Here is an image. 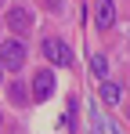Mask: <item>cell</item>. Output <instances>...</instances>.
Wrapping results in <instances>:
<instances>
[{"label":"cell","instance_id":"cell-4","mask_svg":"<svg viewBox=\"0 0 130 134\" xmlns=\"http://www.w3.org/2000/svg\"><path fill=\"white\" fill-rule=\"evenodd\" d=\"M112 22H116V4L112 0H98L94 4V25L98 29H112Z\"/></svg>","mask_w":130,"mask_h":134},{"label":"cell","instance_id":"cell-9","mask_svg":"<svg viewBox=\"0 0 130 134\" xmlns=\"http://www.w3.org/2000/svg\"><path fill=\"white\" fill-rule=\"evenodd\" d=\"M11 102H25V91H22V83H11Z\"/></svg>","mask_w":130,"mask_h":134},{"label":"cell","instance_id":"cell-5","mask_svg":"<svg viewBox=\"0 0 130 134\" xmlns=\"http://www.w3.org/2000/svg\"><path fill=\"white\" fill-rule=\"evenodd\" d=\"M101 98H105L108 105H116V102L123 98V91H119V83H112V80H101Z\"/></svg>","mask_w":130,"mask_h":134},{"label":"cell","instance_id":"cell-6","mask_svg":"<svg viewBox=\"0 0 130 134\" xmlns=\"http://www.w3.org/2000/svg\"><path fill=\"white\" fill-rule=\"evenodd\" d=\"M90 72H94V76H105V72H108L105 54H94V58H90Z\"/></svg>","mask_w":130,"mask_h":134},{"label":"cell","instance_id":"cell-1","mask_svg":"<svg viewBox=\"0 0 130 134\" xmlns=\"http://www.w3.org/2000/svg\"><path fill=\"white\" fill-rule=\"evenodd\" d=\"M0 65L11 69V72L22 69L25 65V44H22V40H4V44H0Z\"/></svg>","mask_w":130,"mask_h":134},{"label":"cell","instance_id":"cell-12","mask_svg":"<svg viewBox=\"0 0 130 134\" xmlns=\"http://www.w3.org/2000/svg\"><path fill=\"white\" fill-rule=\"evenodd\" d=\"M0 123H4V116H0Z\"/></svg>","mask_w":130,"mask_h":134},{"label":"cell","instance_id":"cell-2","mask_svg":"<svg viewBox=\"0 0 130 134\" xmlns=\"http://www.w3.org/2000/svg\"><path fill=\"white\" fill-rule=\"evenodd\" d=\"M51 94H54V72H51V69H40V72L33 76V98H36V102H47Z\"/></svg>","mask_w":130,"mask_h":134},{"label":"cell","instance_id":"cell-10","mask_svg":"<svg viewBox=\"0 0 130 134\" xmlns=\"http://www.w3.org/2000/svg\"><path fill=\"white\" fill-rule=\"evenodd\" d=\"M47 7H51V11H58V7H62V0H47Z\"/></svg>","mask_w":130,"mask_h":134},{"label":"cell","instance_id":"cell-11","mask_svg":"<svg viewBox=\"0 0 130 134\" xmlns=\"http://www.w3.org/2000/svg\"><path fill=\"white\" fill-rule=\"evenodd\" d=\"M0 76H4V65H0Z\"/></svg>","mask_w":130,"mask_h":134},{"label":"cell","instance_id":"cell-3","mask_svg":"<svg viewBox=\"0 0 130 134\" xmlns=\"http://www.w3.org/2000/svg\"><path fill=\"white\" fill-rule=\"evenodd\" d=\"M7 29L29 33V29H33V11H29V7H11V11H7Z\"/></svg>","mask_w":130,"mask_h":134},{"label":"cell","instance_id":"cell-8","mask_svg":"<svg viewBox=\"0 0 130 134\" xmlns=\"http://www.w3.org/2000/svg\"><path fill=\"white\" fill-rule=\"evenodd\" d=\"M58 44H62V40H54V36H51V40H43V54H47L51 62H58Z\"/></svg>","mask_w":130,"mask_h":134},{"label":"cell","instance_id":"cell-7","mask_svg":"<svg viewBox=\"0 0 130 134\" xmlns=\"http://www.w3.org/2000/svg\"><path fill=\"white\" fill-rule=\"evenodd\" d=\"M54 65H72V47L69 44H58V62Z\"/></svg>","mask_w":130,"mask_h":134}]
</instances>
